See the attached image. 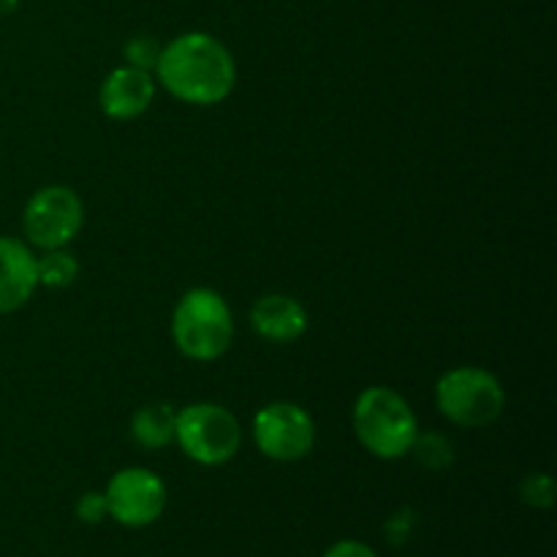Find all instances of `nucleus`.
Returning <instances> with one entry per match:
<instances>
[{"instance_id": "obj_1", "label": "nucleus", "mask_w": 557, "mask_h": 557, "mask_svg": "<svg viewBox=\"0 0 557 557\" xmlns=\"http://www.w3.org/2000/svg\"><path fill=\"white\" fill-rule=\"evenodd\" d=\"M152 74L177 101L190 107H215L232 96L237 63L221 38L205 30H188L163 44Z\"/></svg>"}, {"instance_id": "obj_2", "label": "nucleus", "mask_w": 557, "mask_h": 557, "mask_svg": "<svg viewBox=\"0 0 557 557\" xmlns=\"http://www.w3.org/2000/svg\"><path fill=\"white\" fill-rule=\"evenodd\" d=\"M351 422L359 444L379 460H400L417 444V413L389 386H368L354 403Z\"/></svg>"}, {"instance_id": "obj_3", "label": "nucleus", "mask_w": 557, "mask_h": 557, "mask_svg": "<svg viewBox=\"0 0 557 557\" xmlns=\"http://www.w3.org/2000/svg\"><path fill=\"white\" fill-rule=\"evenodd\" d=\"M234 315L226 299L212 288H190L172 313V341L194 362H215L228 351Z\"/></svg>"}, {"instance_id": "obj_4", "label": "nucleus", "mask_w": 557, "mask_h": 557, "mask_svg": "<svg viewBox=\"0 0 557 557\" xmlns=\"http://www.w3.org/2000/svg\"><path fill=\"white\" fill-rule=\"evenodd\" d=\"M435 406L451 424L482 430L498 422L506 408V392L498 375L476 364L446 370L435 384Z\"/></svg>"}, {"instance_id": "obj_5", "label": "nucleus", "mask_w": 557, "mask_h": 557, "mask_svg": "<svg viewBox=\"0 0 557 557\" xmlns=\"http://www.w3.org/2000/svg\"><path fill=\"white\" fill-rule=\"evenodd\" d=\"M174 441L188 460L199 466H226L243 446V428L228 408L218 403H190L174 419Z\"/></svg>"}, {"instance_id": "obj_6", "label": "nucleus", "mask_w": 557, "mask_h": 557, "mask_svg": "<svg viewBox=\"0 0 557 557\" xmlns=\"http://www.w3.org/2000/svg\"><path fill=\"white\" fill-rule=\"evenodd\" d=\"M85 223V205L69 185H47L27 199L22 212V232L27 245L44 250L65 248Z\"/></svg>"}, {"instance_id": "obj_7", "label": "nucleus", "mask_w": 557, "mask_h": 557, "mask_svg": "<svg viewBox=\"0 0 557 557\" xmlns=\"http://www.w3.org/2000/svg\"><path fill=\"white\" fill-rule=\"evenodd\" d=\"M253 444L267 460H305L315 446L313 417L297 403H270L253 417Z\"/></svg>"}, {"instance_id": "obj_8", "label": "nucleus", "mask_w": 557, "mask_h": 557, "mask_svg": "<svg viewBox=\"0 0 557 557\" xmlns=\"http://www.w3.org/2000/svg\"><path fill=\"white\" fill-rule=\"evenodd\" d=\"M103 498L109 517L117 525L147 528L166 511V484L147 468H123L109 479Z\"/></svg>"}, {"instance_id": "obj_9", "label": "nucleus", "mask_w": 557, "mask_h": 557, "mask_svg": "<svg viewBox=\"0 0 557 557\" xmlns=\"http://www.w3.org/2000/svg\"><path fill=\"white\" fill-rule=\"evenodd\" d=\"M156 76L150 71L134 69V65H120L103 79L98 90V107L109 120H136L150 109L156 98Z\"/></svg>"}, {"instance_id": "obj_10", "label": "nucleus", "mask_w": 557, "mask_h": 557, "mask_svg": "<svg viewBox=\"0 0 557 557\" xmlns=\"http://www.w3.org/2000/svg\"><path fill=\"white\" fill-rule=\"evenodd\" d=\"M36 288L38 272L30 245L14 237H0V315L27 305Z\"/></svg>"}, {"instance_id": "obj_11", "label": "nucleus", "mask_w": 557, "mask_h": 557, "mask_svg": "<svg viewBox=\"0 0 557 557\" xmlns=\"http://www.w3.org/2000/svg\"><path fill=\"white\" fill-rule=\"evenodd\" d=\"M250 326L267 343H297L308 332V310L288 294H264L250 308Z\"/></svg>"}, {"instance_id": "obj_12", "label": "nucleus", "mask_w": 557, "mask_h": 557, "mask_svg": "<svg viewBox=\"0 0 557 557\" xmlns=\"http://www.w3.org/2000/svg\"><path fill=\"white\" fill-rule=\"evenodd\" d=\"M174 411L169 403H147L131 419V435L141 449L158 451L174 441Z\"/></svg>"}, {"instance_id": "obj_13", "label": "nucleus", "mask_w": 557, "mask_h": 557, "mask_svg": "<svg viewBox=\"0 0 557 557\" xmlns=\"http://www.w3.org/2000/svg\"><path fill=\"white\" fill-rule=\"evenodd\" d=\"M36 272H38V286L47 288H69L71 283L79 275V261L74 259V253H69L65 248L44 250V256L36 259Z\"/></svg>"}, {"instance_id": "obj_14", "label": "nucleus", "mask_w": 557, "mask_h": 557, "mask_svg": "<svg viewBox=\"0 0 557 557\" xmlns=\"http://www.w3.org/2000/svg\"><path fill=\"white\" fill-rule=\"evenodd\" d=\"M161 47L163 44H158L152 36H145V33H139V36H131L123 47L125 63L134 65V69L150 71L152 74V71H156V63H158V54H161Z\"/></svg>"}, {"instance_id": "obj_15", "label": "nucleus", "mask_w": 557, "mask_h": 557, "mask_svg": "<svg viewBox=\"0 0 557 557\" xmlns=\"http://www.w3.org/2000/svg\"><path fill=\"white\" fill-rule=\"evenodd\" d=\"M411 451H417L422 466L428 468H444L451 462V446L441 435H428V438L417 435V444H413Z\"/></svg>"}, {"instance_id": "obj_16", "label": "nucleus", "mask_w": 557, "mask_h": 557, "mask_svg": "<svg viewBox=\"0 0 557 557\" xmlns=\"http://www.w3.org/2000/svg\"><path fill=\"white\" fill-rule=\"evenodd\" d=\"M522 498L531 504L533 509H549L555 500V484L547 473H533L522 482Z\"/></svg>"}, {"instance_id": "obj_17", "label": "nucleus", "mask_w": 557, "mask_h": 557, "mask_svg": "<svg viewBox=\"0 0 557 557\" xmlns=\"http://www.w3.org/2000/svg\"><path fill=\"white\" fill-rule=\"evenodd\" d=\"M76 517L87 525H98L109 517L107 511V498L103 493H85L79 500H76Z\"/></svg>"}, {"instance_id": "obj_18", "label": "nucleus", "mask_w": 557, "mask_h": 557, "mask_svg": "<svg viewBox=\"0 0 557 557\" xmlns=\"http://www.w3.org/2000/svg\"><path fill=\"white\" fill-rule=\"evenodd\" d=\"M324 557H379L373 547L357 542V539H343V542H335L330 549H326Z\"/></svg>"}, {"instance_id": "obj_19", "label": "nucleus", "mask_w": 557, "mask_h": 557, "mask_svg": "<svg viewBox=\"0 0 557 557\" xmlns=\"http://www.w3.org/2000/svg\"><path fill=\"white\" fill-rule=\"evenodd\" d=\"M20 5V0H0V14H11Z\"/></svg>"}]
</instances>
